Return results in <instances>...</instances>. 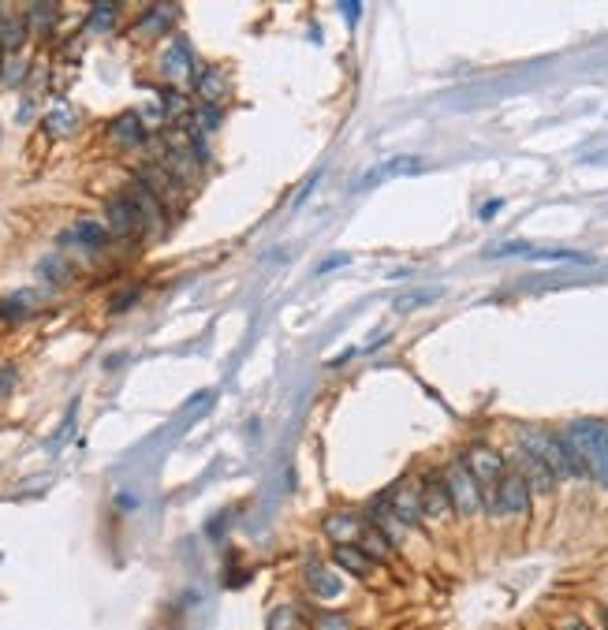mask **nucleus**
<instances>
[{"instance_id":"37","label":"nucleus","mask_w":608,"mask_h":630,"mask_svg":"<svg viewBox=\"0 0 608 630\" xmlns=\"http://www.w3.org/2000/svg\"><path fill=\"white\" fill-rule=\"evenodd\" d=\"M601 623H604V630H608V608H601Z\"/></svg>"},{"instance_id":"8","label":"nucleus","mask_w":608,"mask_h":630,"mask_svg":"<svg viewBox=\"0 0 608 630\" xmlns=\"http://www.w3.org/2000/svg\"><path fill=\"white\" fill-rule=\"evenodd\" d=\"M105 228H109V235H116V239H128V235L142 232L138 213H135V205L128 202V195H119V198H109V202H105Z\"/></svg>"},{"instance_id":"20","label":"nucleus","mask_w":608,"mask_h":630,"mask_svg":"<svg viewBox=\"0 0 608 630\" xmlns=\"http://www.w3.org/2000/svg\"><path fill=\"white\" fill-rule=\"evenodd\" d=\"M519 474L527 478L530 492H553V489H556V478H553L549 470H545L534 455H527V452H523V470H519Z\"/></svg>"},{"instance_id":"38","label":"nucleus","mask_w":608,"mask_h":630,"mask_svg":"<svg viewBox=\"0 0 608 630\" xmlns=\"http://www.w3.org/2000/svg\"><path fill=\"white\" fill-rule=\"evenodd\" d=\"M0 72H5V60H0Z\"/></svg>"},{"instance_id":"27","label":"nucleus","mask_w":608,"mask_h":630,"mask_svg":"<svg viewBox=\"0 0 608 630\" xmlns=\"http://www.w3.org/2000/svg\"><path fill=\"white\" fill-rule=\"evenodd\" d=\"M314 630H351V619L344 612H318Z\"/></svg>"},{"instance_id":"5","label":"nucleus","mask_w":608,"mask_h":630,"mask_svg":"<svg viewBox=\"0 0 608 630\" xmlns=\"http://www.w3.org/2000/svg\"><path fill=\"white\" fill-rule=\"evenodd\" d=\"M463 463H467V470L474 474V482L481 485V496H489L493 489H497V482L504 478V459H500V452H493V448H485V444H474V448H467V455H463Z\"/></svg>"},{"instance_id":"4","label":"nucleus","mask_w":608,"mask_h":630,"mask_svg":"<svg viewBox=\"0 0 608 630\" xmlns=\"http://www.w3.org/2000/svg\"><path fill=\"white\" fill-rule=\"evenodd\" d=\"M485 508L493 515H527L530 511V485L519 470H504L497 489L485 496Z\"/></svg>"},{"instance_id":"15","label":"nucleus","mask_w":608,"mask_h":630,"mask_svg":"<svg viewBox=\"0 0 608 630\" xmlns=\"http://www.w3.org/2000/svg\"><path fill=\"white\" fill-rule=\"evenodd\" d=\"M321 530H325L337 545H358V538H362V530H366V526H362L355 515H328V519L321 522Z\"/></svg>"},{"instance_id":"22","label":"nucleus","mask_w":608,"mask_h":630,"mask_svg":"<svg viewBox=\"0 0 608 630\" xmlns=\"http://www.w3.org/2000/svg\"><path fill=\"white\" fill-rule=\"evenodd\" d=\"M116 15H119V5H94L86 15V26L94 30V34H109V30L116 26Z\"/></svg>"},{"instance_id":"32","label":"nucleus","mask_w":608,"mask_h":630,"mask_svg":"<svg viewBox=\"0 0 608 630\" xmlns=\"http://www.w3.org/2000/svg\"><path fill=\"white\" fill-rule=\"evenodd\" d=\"M138 299V288H128V295H119L116 302H112V310H124V306H131Z\"/></svg>"},{"instance_id":"31","label":"nucleus","mask_w":608,"mask_h":630,"mask_svg":"<svg viewBox=\"0 0 608 630\" xmlns=\"http://www.w3.org/2000/svg\"><path fill=\"white\" fill-rule=\"evenodd\" d=\"M351 258H344V254H332L325 265H318V272H332V269H340V265H347Z\"/></svg>"},{"instance_id":"12","label":"nucleus","mask_w":608,"mask_h":630,"mask_svg":"<svg viewBox=\"0 0 608 630\" xmlns=\"http://www.w3.org/2000/svg\"><path fill=\"white\" fill-rule=\"evenodd\" d=\"M128 202L135 205V213H138V224H142V232H157L161 224H165V216H161V202L146 191V186L135 179V186L128 191Z\"/></svg>"},{"instance_id":"2","label":"nucleus","mask_w":608,"mask_h":630,"mask_svg":"<svg viewBox=\"0 0 608 630\" xmlns=\"http://www.w3.org/2000/svg\"><path fill=\"white\" fill-rule=\"evenodd\" d=\"M519 444L527 455H534L549 474L560 482V478H579V470H575V459L564 444L560 433H549V429H523L519 433Z\"/></svg>"},{"instance_id":"26","label":"nucleus","mask_w":608,"mask_h":630,"mask_svg":"<svg viewBox=\"0 0 608 630\" xmlns=\"http://www.w3.org/2000/svg\"><path fill=\"white\" fill-rule=\"evenodd\" d=\"M161 105H165V112L168 116H187L191 112V105H187V98L179 90H161Z\"/></svg>"},{"instance_id":"21","label":"nucleus","mask_w":608,"mask_h":630,"mask_svg":"<svg viewBox=\"0 0 608 630\" xmlns=\"http://www.w3.org/2000/svg\"><path fill=\"white\" fill-rule=\"evenodd\" d=\"M307 578H310V586H314V589H310L314 597H325V601H332V597L340 593V578L328 575L325 567H307Z\"/></svg>"},{"instance_id":"33","label":"nucleus","mask_w":608,"mask_h":630,"mask_svg":"<svg viewBox=\"0 0 608 630\" xmlns=\"http://www.w3.org/2000/svg\"><path fill=\"white\" fill-rule=\"evenodd\" d=\"M15 381V369H0V392H8Z\"/></svg>"},{"instance_id":"28","label":"nucleus","mask_w":608,"mask_h":630,"mask_svg":"<svg viewBox=\"0 0 608 630\" xmlns=\"http://www.w3.org/2000/svg\"><path fill=\"white\" fill-rule=\"evenodd\" d=\"M23 75H26V64H23L19 56H12L8 64H5V72H0V86H19Z\"/></svg>"},{"instance_id":"13","label":"nucleus","mask_w":608,"mask_h":630,"mask_svg":"<svg viewBox=\"0 0 608 630\" xmlns=\"http://www.w3.org/2000/svg\"><path fill=\"white\" fill-rule=\"evenodd\" d=\"M332 563H337V571H344L351 578H366L374 571V559L362 552V545H337L332 549Z\"/></svg>"},{"instance_id":"29","label":"nucleus","mask_w":608,"mask_h":630,"mask_svg":"<svg viewBox=\"0 0 608 630\" xmlns=\"http://www.w3.org/2000/svg\"><path fill=\"white\" fill-rule=\"evenodd\" d=\"M172 15H176V8H149L146 19H142V34H154V30H165V23H157V19H172Z\"/></svg>"},{"instance_id":"25","label":"nucleus","mask_w":608,"mask_h":630,"mask_svg":"<svg viewBox=\"0 0 608 630\" xmlns=\"http://www.w3.org/2000/svg\"><path fill=\"white\" fill-rule=\"evenodd\" d=\"M269 630H302L299 612L295 608H277V612L269 616Z\"/></svg>"},{"instance_id":"24","label":"nucleus","mask_w":608,"mask_h":630,"mask_svg":"<svg viewBox=\"0 0 608 630\" xmlns=\"http://www.w3.org/2000/svg\"><path fill=\"white\" fill-rule=\"evenodd\" d=\"M38 272H42L49 283H64V280H71V265H68V262H60V258H42Z\"/></svg>"},{"instance_id":"23","label":"nucleus","mask_w":608,"mask_h":630,"mask_svg":"<svg viewBox=\"0 0 608 630\" xmlns=\"http://www.w3.org/2000/svg\"><path fill=\"white\" fill-rule=\"evenodd\" d=\"M26 26H34L38 34H49L56 26V5H34L26 12Z\"/></svg>"},{"instance_id":"18","label":"nucleus","mask_w":608,"mask_h":630,"mask_svg":"<svg viewBox=\"0 0 608 630\" xmlns=\"http://www.w3.org/2000/svg\"><path fill=\"white\" fill-rule=\"evenodd\" d=\"M64 239H68V243H79V246H86V250H98V246L109 243V228L98 224V220H79V224L68 228Z\"/></svg>"},{"instance_id":"34","label":"nucleus","mask_w":608,"mask_h":630,"mask_svg":"<svg viewBox=\"0 0 608 630\" xmlns=\"http://www.w3.org/2000/svg\"><path fill=\"white\" fill-rule=\"evenodd\" d=\"M500 209H504V202H500V198H493L489 205H485V209H481V216H485V220H489V216H493V213H500Z\"/></svg>"},{"instance_id":"16","label":"nucleus","mask_w":608,"mask_h":630,"mask_svg":"<svg viewBox=\"0 0 608 630\" xmlns=\"http://www.w3.org/2000/svg\"><path fill=\"white\" fill-rule=\"evenodd\" d=\"M195 90H198V98H205V105H217L228 93V79L217 68H198L195 72Z\"/></svg>"},{"instance_id":"1","label":"nucleus","mask_w":608,"mask_h":630,"mask_svg":"<svg viewBox=\"0 0 608 630\" xmlns=\"http://www.w3.org/2000/svg\"><path fill=\"white\" fill-rule=\"evenodd\" d=\"M564 444L575 459V470H579V478H594L601 485H608V425L601 422H571L564 433Z\"/></svg>"},{"instance_id":"14","label":"nucleus","mask_w":608,"mask_h":630,"mask_svg":"<svg viewBox=\"0 0 608 630\" xmlns=\"http://www.w3.org/2000/svg\"><path fill=\"white\" fill-rule=\"evenodd\" d=\"M45 131H49V138H56V142L71 138V135L79 131V112H75L71 105H64V101H56V105L45 112Z\"/></svg>"},{"instance_id":"19","label":"nucleus","mask_w":608,"mask_h":630,"mask_svg":"<svg viewBox=\"0 0 608 630\" xmlns=\"http://www.w3.org/2000/svg\"><path fill=\"white\" fill-rule=\"evenodd\" d=\"M26 19L23 15H8V19H0V52H19L23 42H26Z\"/></svg>"},{"instance_id":"17","label":"nucleus","mask_w":608,"mask_h":630,"mask_svg":"<svg viewBox=\"0 0 608 630\" xmlns=\"http://www.w3.org/2000/svg\"><path fill=\"white\" fill-rule=\"evenodd\" d=\"M414 168H422L418 157H396V161H388V165L374 168L370 176H362V179L355 183V191H366V186H374V183H385V179H392V176H404V172H414Z\"/></svg>"},{"instance_id":"3","label":"nucleus","mask_w":608,"mask_h":630,"mask_svg":"<svg viewBox=\"0 0 608 630\" xmlns=\"http://www.w3.org/2000/svg\"><path fill=\"white\" fill-rule=\"evenodd\" d=\"M444 485H448V492H451V508H455V515L470 519V515H478V511L485 508L481 485L474 482V474L467 470V463H463V459L448 463V470H444Z\"/></svg>"},{"instance_id":"9","label":"nucleus","mask_w":608,"mask_h":630,"mask_svg":"<svg viewBox=\"0 0 608 630\" xmlns=\"http://www.w3.org/2000/svg\"><path fill=\"white\" fill-rule=\"evenodd\" d=\"M138 183L146 186L149 195H154L161 205H168V202H179V195H184V183H179L168 168H157V165H149V168H142L138 172Z\"/></svg>"},{"instance_id":"30","label":"nucleus","mask_w":608,"mask_h":630,"mask_svg":"<svg viewBox=\"0 0 608 630\" xmlns=\"http://www.w3.org/2000/svg\"><path fill=\"white\" fill-rule=\"evenodd\" d=\"M198 123H202L205 131H213V128H217V123H221V112H217V105H205V109H202V116H198Z\"/></svg>"},{"instance_id":"36","label":"nucleus","mask_w":608,"mask_h":630,"mask_svg":"<svg viewBox=\"0 0 608 630\" xmlns=\"http://www.w3.org/2000/svg\"><path fill=\"white\" fill-rule=\"evenodd\" d=\"M604 161H608V149H604V153H597V157H590V165H604Z\"/></svg>"},{"instance_id":"35","label":"nucleus","mask_w":608,"mask_h":630,"mask_svg":"<svg viewBox=\"0 0 608 630\" xmlns=\"http://www.w3.org/2000/svg\"><path fill=\"white\" fill-rule=\"evenodd\" d=\"M340 12H344L347 19H358V12H362V8H358V5H340Z\"/></svg>"},{"instance_id":"10","label":"nucleus","mask_w":608,"mask_h":630,"mask_svg":"<svg viewBox=\"0 0 608 630\" xmlns=\"http://www.w3.org/2000/svg\"><path fill=\"white\" fill-rule=\"evenodd\" d=\"M165 75L168 79H176V82H187V79H195V52H191V42L187 38H176L168 49H165Z\"/></svg>"},{"instance_id":"7","label":"nucleus","mask_w":608,"mask_h":630,"mask_svg":"<svg viewBox=\"0 0 608 630\" xmlns=\"http://www.w3.org/2000/svg\"><path fill=\"white\" fill-rule=\"evenodd\" d=\"M385 500V508L396 515V522L400 526H418L422 522V489H411V485H400V489H392L388 496H381Z\"/></svg>"},{"instance_id":"11","label":"nucleus","mask_w":608,"mask_h":630,"mask_svg":"<svg viewBox=\"0 0 608 630\" xmlns=\"http://www.w3.org/2000/svg\"><path fill=\"white\" fill-rule=\"evenodd\" d=\"M109 138L119 146V149H135L146 142V119L138 112H119L112 123H109Z\"/></svg>"},{"instance_id":"6","label":"nucleus","mask_w":608,"mask_h":630,"mask_svg":"<svg viewBox=\"0 0 608 630\" xmlns=\"http://www.w3.org/2000/svg\"><path fill=\"white\" fill-rule=\"evenodd\" d=\"M451 515H455V508H451V492L444 485V474H430L422 482V519L448 522Z\"/></svg>"}]
</instances>
